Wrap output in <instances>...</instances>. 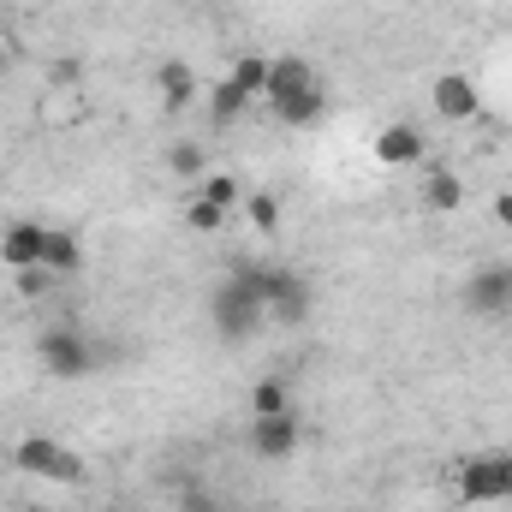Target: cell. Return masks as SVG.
Wrapping results in <instances>:
<instances>
[{
	"mask_svg": "<svg viewBox=\"0 0 512 512\" xmlns=\"http://www.w3.org/2000/svg\"><path fill=\"white\" fill-rule=\"evenodd\" d=\"M209 322H215V334L227 346L251 340L256 328L268 322V310H262V262H251V256L233 262V274L209 292Z\"/></svg>",
	"mask_w": 512,
	"mask_h": 512,
	"instance_id": "obj_1",
	"label": "cell"
},
{
	"mask_svg": "<svg viewBox=\"0 0 512 512\" xmlns=\"http://www.w3.org/2000/svg\"><path fill=\"white\" fill-rule=\"evenodd\" d=\"M298 441H304V429H298V411H280V417H251V447H256V459H292V453H298Z\"/></svg>",
	"mask_w": 512,
	"mask_h": 512,
	"instance_id": "obj_8",
	"label": "cell"
},
{
	"mask_svg": "<svg viewBox=\"0 0 512 512\" xmlns=\"http://www.w3.org/2000/svg\"><path fill=\"white\" fill-rule=\"evenodd\" d=\"M54 84H78V60H60L54 66Z\"/></svg>",
	"mask_w": 512,
	"mask_h": 512,
	"instance_id": "obj_26",
	"label": "cell"
},
{
	"mask_svg": "<svg viewBox=\"0 0 512 512\" xmlns=\"http://www.w3.org/2000/svg\"><path fill=\"white\" fill-rule=\"evenodd\" d=\"M245 215H251L256 233H280V197L274 191H251L245 197Z\"/></svg>",
	"mask_w": 512,
	"mask_h": 512,
	"instance_id": "obj_20",
	"label": "cell"
},
{
	"mask_svg": "<svg viewBox=\"0 0 512 512\" xmlns=\"http://www.w3.org/2000/svg\"><path fill=\"white\" fill-rule=\"evenodd\" d=\"M155 84H161V108H167V114H179V108L197 96V78H191V66H185V60H161Z\"/></svg>",
	"mask_w": 512,
	"mask_h": 512,
	"instance_id": "obj_14",
	"label": "cell"
},
{
	"mask_svg": "<svg viewBox=\"0 0 512 512\" xmlns=\"http://www.w3.org/2000/svg\"><path fill=\"white\" fill-rule=\"evenodd\" d=\"M304 90H316V66H310L304 54H280V60H268V90H262L268 108H280V102H292V96H304Z\"/></svg>",
	"mask_w": 512,
	"mask_h": 512,
	"instance_id": "obj_9",
	"label": "cell"
},
{
	"mask_svg": "<svg viewBox=\"0 0 512 512\" xmlns=\"http://www.w3.org/2000/svg\"><path fill=\"white\" fill-rule=\"evenodd\" d=\"M0 6H12V0H0Z\"/></svg>",
	"mask_w": 512,
	"mask_h": 512,
	"instance_id": "obj_29",
	"label": "cell"
},
{
	"mask_svg": "<svg viewBox=\"0 0 512 512\" xmlns=\"http://www.w3.org/2000/svg\"><path fill=\"white\" fill-rule=\"evenodd\" d=\"M42 268H54L60 280L78 274V268H84V245H78L72 233H48V245H42Z\"/></svg>",
	"mask_w": 512,
	"mask_h": 512,
	"instance_id": "obj_16",
	"label": "cell"
},
{
	"mask_svg": "<svg viewBox=\"0 0 512 512\" xmlns=\"http://www.w3.org/2000/svg\"><path fill=\"white\" fill-rule=\"evenodd\" d=\"M227 78H233L245 96H262V90H268V60H262V54H239Z\"/></svg>",
	"mask_w": 512,
	"mask_h": 512,
	"instance_id": "obj_17",
	"label": "cell"
},
{
	"mask_svg": "<svg viewBox=\"0 0 512 512\" xmlns=\"http://www.w3.org/2000/svg\"><path fill=\"white\" fill-rule=\"evenodd\" d=\"M203 167H209L203 143H173V149H167V173H173V179H197Z\"/></svg>",
	"mask_w": 512,
	"mask_h": 512,
	"instance_id": "obj_19",
	"label": "cell"
},
{
	"mask_svg": "<svg viewBox=\"0 0 512 512\" xmlns=\"http://www.w3.org/2000/svg\"><path fill=\"white\" fill-rule=\"evenodd\" d=\"M0 72H6V48H0Z\"/></svg>",
	"mask_w": 512,
	"mask_h": 512,
	"instance_id": "obj_28",
	"label": "cell"
},
{
	"mask_svg": "<svg viewBox=\"0 0 512 512\" xmlns=\"http://www.w3.org/2000/svg\"><path fill=\"white\" fill-rule=\"evenodd\" d=\"M280 411H292L286 382H256L251 387V417H280Z\"/></svg>",
	"mask_w": 512,
	"mask_h": 512,
	"instance_id": "obj_18",
	"label": "cell"
},
{
	"mask_svg": "<svg viewBox=\"0 0 512 512\" xmlns=\"http://www.w3.org/2000/svg\"><path fill=\"white\" fill-rule=\"evenodd\" d=\"M108 512H114V507H108Z\"/></svg>",
	"mask_w": 512,
	"mask_h": 512,
	"instance_id": "obj_30",
	"label": "cell"
},
{
	"mask_svg": "<svg viewBox=\"0 0 512 512\" xmlns=\"http://www.w3.org/2000/svg\"><path fill=\"white\" fill-rule=\"evenodd\" d=\"M495 221L512 233V191H495Z\"/></svg>",
	"mask_w": 512,
	"mask_h": 512,
	"instance_id": "obj_25",
	"label": "cell"
},
{
	"mask_svg": "<svg viewBox=\"0 0 512 512\" xmlns=\"http://www.w3.org/2000/svg\"><path fill=\"white\" fill-rule=\"evenodd\" d=\"M465 310L471 316H512V262H483L465 280Z\"/></svg>",
	"mask_w": 512,
	"mask_h": 512,
	"instance_id": "obj_5",
	"label": "cell"
},
{
	"mask_svg": "<svg viewBox=\"0 0 512 512\" xmlns=\"http://www.w3.org/2000/svg\"><path fill=\"white\" fill-rule=\"evenodd\" d=\"M459 495H465L471 507H495V501H507V471H501V453H471V459L459 465Z\"/></svg>",
	"mask_w": 512,
	"mask_h": 512,
	"instance_id": "obj_6",
	"label": "cell"
},
{
	"mask_svg": "<svg viewBox=\"0 0 512 512\" xmlns=\"http://www.w3.org/2000/svg\"><path fill=\"white\" fill-rule=\"evenodd\" d=\"M203 203H215V209L227 215V209L239 203V179H227V173H209V179H203Z\"/></svg>",
	"mask_w": 512,
	"mask_h": 512,
	"instance_id": "obj_21",
	"label": "cell"
},
{
	"mask_svg": "<svg viewBox=\"0 0 512 512\" xmlns=\"http://www.w3.org/2000/svg\"><path fill=\"white\" fill-rule=\"evenodd\" d=\"M12 465H18L24 477H42V483H84V459H78L72 447L48 441V435H24V441L12 447Z\"/></svg>",
	"mask_w": 512,
	"mask_h": 512,
	"instance_id": "obj_2",
	"label": "cell"
},
{
	"mask_svg": "<svg viewBox=\"0 0 512 512\" xmlns=\"http://www.w3.org/2000/svg\"><path fill=\"white\" fill-rule=\"evenodd\" d=\"M465 203V185H459V173L453 167H429L423 173V209H435V215H453Z\"/></svg>",
	"mask_w": 512,
	"mask_h": 512,
	"instance_id": "obj_12",
	"label": "cell"
},
{
	"mask_svg": "<svg viewBox=\"0 0 512 512\" xmlns=\"http://www.w3.org/2000/svg\"><path fill=\"white\" fill-rule=\"evenodd\" d=\"M501 471H507V501H512V447H501Z\"/></svg>",
	"mask_w": 512,
	"mask_h": 512,
	"instance_id": "obj_27",
	"label": "cell"
},
{
	"mask_svg": "<svg viewBox=\"0 0 512 512\" xmlns=\"http://www.w3.org/2000/svg\"><path fill=\"white\" fill-rule=\"evenodd\" d=\"M423 149H429V143H423L417 126H399V120H393V126L376 131V161H382V167H411V161H423Z\"/></svg>",
	"mask_w": 512,
	"mask_h": 512,
	"instance_id": "obj_11",
	"label": "cell"
},
{
	"mask_svg": "<svg viewBox=\"0 0 512 512\" xmlns=\"http://www.w3.org/2000/svg\"><path fill=\"white\" fill-rule=\"evenodd\" d=\"M36 358H42V370L60 376V382H78V376L96 370V346H90L78 328H48V334L36 340Z\"/></svg>",
	"mask_w": 512,
	"mask_h": 512,
	"instance_id": "obj_4",
	"label": "cell"
},
{
	"mask_svg": "<svg viewBox=\"0 0 512 512\" xmlns=\"http://www.w3.org/2000/svg\"><path fill=\"white\" fill-rule=\"evenodd\" d=\"M54 280H60V274H54V268H42V262H36V268H18V292H24V298H42Z\"/></svg>",
	"mask_w": 512,
	"mask_h": 512,
	"instance_id": "obj_22",
	"label": "cell"
},
{
	"mask_svg": "<svg viewBox=\"0 0 512 512\" xmlns=\"http://www.w3.org/2000/svg\"><path fill=\"white\" fill-rule=\"evenodd\" d=\"M179 512H215V495H209V489H185Z\"/></svg>",
	"mask_w": 512,
	"mask_h": 512,
	"instance_id": "obj_24",
	"label": "cell"
},
{
	"mask_svg": "<svg viewBox=\"0 0 512 512\" xmlns=\"http://www.w3.org/2000/svg\"><path fill=\"white\" fill-rule=\"evenodd\" d=\"M429 102H435V114H441L447 126H465V120L483 114V96H477V84H471L465 72H441L435 90H429Z\"/></svg>",
	"mask_w": 512,
	"mask_h": 512,
	"instance_id": "obj_7",
	"label": "cell"
},
{
	"mask_svg": "<svg viewBox=\"0 0 512 512\" xmlns=\"http://www.w3.org/2000/svg\"><path fill=\"white\" fill-rule=\"evenodd\" d=\"M185 221H191V227H197V233H215V227H221V221H227V215H221V209H215V203H203V197H197V203H191V209H185Z\"/></svg>",
	"mask_w": 512,
	"mask_h": 512,
	"instance_id": "obj_23",
	"label": "cell"
},
{
	"mask_svg": "<svg viewBox=\"0 0 512 512\" xmlns=\"http://www.w3.org/2000/svg\"><path fill=\"white\" fill-rule=\"evenodd\" d=\"M42 245H48V227H36V221H12L6 233H0V262L18 274V268H36L42 262Z\"/></svg>",
	"mask_w": 512,
	"mask_h": 512,
	"instance_id": "obj_10",
	"label": "cell"
},
{
	"mask_svg": "<svg viewBox=\"0 0 512 512\" xmlns=\"http://www.w3.org/2000/svg\"><path fill=\"white\" fill-rule=\"evenodd\" d=\"M322 114H328V90H322V84H316V90H304V96H292V102H280V108H274V120H280V126H316V120H322Z\"/></svg>",
	"mask_w": 512,
	"mask_h": 512,
	"instance_id": "obj_15",
	"label": "cell"
},
{
	"mask_svg": "<svg viewBox=\"0 0 512 512\" xmlns=\"http://www.w3.org/2000/svg\"><path fill=\"white\" fill-rule=\"evenodd\" d=\"M251 108H256V96H245V90H239L233 78H221V84L209 90V120H215L221 131H227V126H239V120H245Z\"/></svg>",
	"mask_w": 512,
	"mask_h": 512,
	"instance_id": "obj_13",
	"label": "cell"
},
{
	"mask_svg": "<svg viewBox=\"0 0 512 512\" xmlns=\"http://www.w3.org/2000/svg\"><path fill=\"white\" fill-rule=\"evenodd\" d=\"M262 310L280 322V328H298L310 316V280L298 268H280V262H262Z\"/></svg>",
	"mask_w": 512,
	"mask_h": 512,
	"instance_id": "obj_3",
	"label": "cell"
}]
</instances>
